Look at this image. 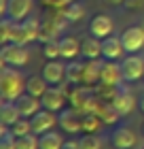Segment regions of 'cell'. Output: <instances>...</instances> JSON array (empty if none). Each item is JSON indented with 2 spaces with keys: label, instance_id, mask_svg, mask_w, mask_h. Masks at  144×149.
<instances>
[{
  "label": "cell",
  "instance_id": "1",
  "mask_svg": "<svg viewBox=\"0 0 144 149\" xmlns=\"http://www.w3.org/2000/svg\"><path fill=\"white\" fill-rule=\"evenodd\" d=\"M25 81L23 74L13 66H2L0 70V96L6 102H15L19 96L25 94Z\"/></svg>",
  "mask_w": 144,
  "mask_h": 149
},
{
  "label": "cell",
  "instance_id": "2",
  "mask_svg": "<svg viewBox=\"0 0 144 149\" xmlns=\"http://www.w3.org/2000/svg\"><path fill=\"white\" fill-rule=\"evenodd\" d=\"M0 62H2V66L19 68V66H25L30 62V51L25 49V45L6 43V45H2V49H0Z\"/></svg>",
  "mask_w": 144,
  "mask_h": 149
},
{
  "label": "cell",
  "instance_id": "3",
  "mask_svg": "<svg viewBox=\"0 0 144 149\" xmlns=\"http://www.w3.org/2000/svg\"><path fill=\"white\" fill-rule=\"evenodd\" d=\"M68 83H59V85H51L47 94L40 100H43V109L47 111H53V113H59L66 109V102H68Z\"/></svg>",
  "mask_w": 144,
  "mask_h": 149
},
{
  "label": "cell",
  "instance_id": "4",
  "mask_svg": "<svg viewBox=\"0 0 144 149\" xmlns=\"http://www.w3.org/2000/svg\"><path fill=\"white\" fill-rule=\"evenodd\" d=\"M57 126L68 134H79L83 132V113H79L76 109L68 107V109L59 111L57 115Z\"/></svg>",
  "mask_w": 144,
  "mask_h": 149
},
{
  "label": "cell",
  "instance_id": "5",
  "mask_svg": "<svg viewBox=\"0 0 144 149\" xmlns=\"http://www.w3.org/2000/svg\"><path fill=\"white\" fill-rule=\"evenodd\" d=\"M123 79L125 81H138L144 79V58H140L138 53H127V58H123L121 62Z\"/></svg>",
  "mask_w": 144,
  "mask_h": 149
},
{
  "label": "cell",
  "instance_id": "6",
  "mask_svg": "<svg viewBox=\"0 0 144 149\" xmlns=\"http://www.w3.org/2000/svg\"><path fill=\"white\" fill-rule=\"evenodd\" d=\"M121 43L125 47V53H138L144 49V26H129L123 30Z\"/></svg>",
  "mask_w": 144,
  "mask_h": 149
},
{
  "label": "cell",
  "instance_id": "7",
  "mask_svg": "<svg viewBox=\"0 0 144 149\" xmlns=\"http://www.w3.org/2000/svg\"><path fill=\"white\" fill-rule=\"evenodd\" d=\"M32 119V132L34 134H45V132H51L53 128L57 126V113H53V111H47V109H40Z\"/></svg>",
  "mask_w": 144,
  "mask_h": 149
},
{
  "label": "cell",
  "instance_id": "8",
  "mask_svg": "<svg viewBox=\"0 0 144 149\" xmlns=\"http://www.w3.org/2000/svg\"><path fill=\"white\" fill-rule=\"evenodd\" d=\"M34 11V0H9L6 6V17L13 19L15 24L25 22Z\"/></svg>",
  "mask_w": 144,
  "mask_h": 149
},
{
  "label": "cell",
  "instance_id": "9",
  "mask_svg": "<svg viewBox=\"0 0 144 149\" xmlns=\"http://www.w3.org/2000/svg\"><path fill=\"white\" fill-rule=\"evenodd\" d=\"M110 143H112L114 149H134L136 143H138V136H136V132L132 128L119 126V128H114L112 134H110Z\"/></svg>",
  "mask_w": 144,
  "mask_h": 149
},
{
  "label": "cell",
  "instance_id": "10",
  "mask_svg": "<svg viewBox=\"0 0 144 149\" xmlns=\"http://www.w3.org/2000/svg\"><path fill=\"white\" fill-rule=\"evenodd\" d=\"M123 79V70L121 66L112 62V60H106V62H102V68H100V83L104 85H112V87H119Z\"/></svg>",
  "mask_w": 144,
  "mask_h": 149
},
{
  "label": "cell",
  "instance_id": "11",
  "mask_svg": "<svg viewBox=\"0 0 144 149\" xmlns=\"http://www.w3.org/2000/svg\"><path fill=\"white\" fill-rule=\"evenodd\" d=\"M112 30H114V24L108 15H95L91 22H89V34L100 38V40L112 36Z\"/></svg>",
  "mask_w": 144,
  "mask_h": 149
},
{
  "label": "cell",
  "instance_id": "12",
  "mask_svg": "<svg viewBox=\"0 0 144 149\" xmlns=\"http://www.w3.org/2000/svg\"><path fill=\"white\" fill-rule=\"evenodd\" d=\"M43 77L49 85H59L66 79V64L57 62V60H47V64L43 66Z\"/></svg>",
  "mask_w": 144,
  "mask_h": 149
},
{
  "label": "cell",
  "instance_id": "13",
  "mask_svg": "<svg viewBox=\"0 0 144 149\" xmlns=\"http://www.w3.org/2000/svg\"><path fill=\"white\" fill-rule=\"evenodd\" d=\"M112 107L116 111H119L121 117H125V115H129L134 109H136V98H134V94L125 90V87H119V92H116V96L112 100Z\"/></svg>",
  "mask_w": 144,
  "mask_h": 149
},
{
  "label": "cell",
  "instance_id": "14",
  "mask_svg": "<svg viewBox=\"0 0 144 149\" xmlns=\"http://www.w3.org/2000/svg\"><path fill=\"white\" fill-rule=\"evenodd\" d=\"M123 53H125V47H123L121 38H116V36H108V38L102 40V58L116 62V60H121V58H123Z\"/></svg>",
  "mask_w": 144,
  "mask_h": 149
},
{
  "label": "cell",
  "instance_id": "15",
  "mask_svg": "<svg viewBox=\"0 0 144 149\" xmlns=\"http://www.w3.org/2000/svg\"><path fill=\"white\" fill-rule=\"evenodd\" d=\"M15 102H17V107H19V111H21L23 117H34V115L43 109V100L36 98V96H30V94L19 96Z\"/></svg>",
  "mask_w": 144,
  "mask_h": 149
},
{
  "label": "cell",
  "instance_id": "16",
  "mask_svg": "<svg viewBox=\"0 0 144 149\" xmlns=\"http://www.w3.org/2000/svg\"><path fill=\"white\" fill-rule=\"evenodd\" d=\"M81 56L85 60H100L102 58V40L95 36H85L81 40Z\"/></svg>",
  "mask_w": 144,
  "mask_h": 149
},
{
  "label": "cell",
  "instance_id": "17",
  "mask_svg": "<svg viewBox=\"0 0 144 149\" xmlns=\"http://www.w3.org/2000/svg\"><path fill=\"white\" fill-rule=\"evenodd\" d=\"M91 87H87V85H74L70 94H68V102H70L72 109H76L79 113H83L85 109V102H87V98L91 96Z\"/></svg>",
  "mask_w": 144,
  "mask_h": 149
},
{
  "label": "cell",
  "instance_id": "18",
  "mask_svg": "<svg viewBox=\"0 0 144 149\" xmlns=\"http://www.w3.org/2000/svg\"><path fill=\"white\" fill-rule=\"evenodd\" d=\"M59 47H61V58L68 60V62H72L81 56V40L76 36H61Z\"/></svg>",
  "mask_w": 144,
  "mask_h": 149
},
{
  "label": "cell",
  "instance_id": "19",
  "mask_svg": "<svg viewBox=\"0 0 144 149\" xmlns=\"http://www.w3.org/2000/svg\"><path fill=\"white\" fill-rule=\"evenodd\" d=\"M23 115L21 111H19L17 102H6V100H2V107H0V124L2 126H13L17 119H21Z\"/></svg>",
  "mask_w": 144,
  "mask_h": 149
},
{
  "label": "cell",
  "instance_id": "20",
  "mask_svg": "<svg viewBox=\"0 0 144 149\" xmlns=\"http://www.w3.org/2000/svg\"><path fill=\"white\" fill-rule=\"evenodd\" d=\"M100 68H102V62H98V60H87L85 70H83V83L81 85H87V87L100 85Z\"/></svg>",
  "mask_w": 144,
  "mask_h": 149
},
{
  "label": "cell",
  "instance_id": "21",
  "mask_svg": "<svg viewBox=\"0 0 144 149\" xmlns=\"http://www.w3.org/2000/svg\"><path fill=\"white\" fill-rule=\"evenodd\" d=\"M47 90H49V83L45 81V77L40 74V77H30L25 81V94H30V96H36V98H43Z\"/></svg>",
  "mask_w": 144,
  "mask_h": 149
},
{
  "label": "cell",
  "instance_id": "22",
  "mask_svg": "<svg viewBox=\"0 0 144 149\" xmlns=\"http://www.w3.org/2000/svg\"><path fill=\"white\" fill-rule=\"evenodd\" d=\"M64 143H66V141L61 139V134L55 132V130L45 132V134H40V136H38L40 149H61V147H64Z\"/></svg>",
  "mask_w": 144,
  "mask_h": 149
},
{
  "label": "cell",
  "instance_id": "23",
  "mask_svg": "<svg viewBox=\"0 0 144 149\" xmlns=\"http://www.w3.org/2000/svg\"><path fill=\"white\" fill-rule=\"evenodd\" d=\"M83 70H85V64L81 62H68L66 64V81L72 85H81L83 83Z\"/></svg>",
  "mask_w": 144,
  "mask_h": 149
},
{
  "label": "cell",
  "instance_id": "24",
  "mask_svg": "<svg viewBox=\"0 0 144 149\" xmlns=\"http://www.w3.org/2000/svg\"><path fill=\"white\" fill-rule=\"evenodd\" d=\"M98 115H100V119L104 121L106 126H112V124H116L119 121V111L112 107V102H102L100 104V109H98Z\"/></svg>",
  "mask_w": 144,
  "mask_h": 149
},
{
  "label": "cell",
  "instance_id": "25",
  "mask_svg": "<svg viewBox=\"0 0 144 149\" xmlns=\"http://www.w3.org/2000/svg\"><path fill=\"white\" fill-rule=\"evenodd\" d=\"M104 121L100 119L98 113H83V132L85 134H95Z\"/></svg>",
  "mask_w": 144,
  "mask_h": 149
},
{
  "label": "cell",
  "instance_id": "26",
  "mask_svg": "<svg viewBox=\"0 0 144 149\" xmlns=\"http://www.w3.org/2000/svg\"><path fill=\"white\" fill-rule=\"evenodd\" d=\"M0 149H17V136L9 126L0 128Z\"/></svg>",
  "mask_w": 144,
  "mask_h": 149
},
{
  "label": "cell",
  "instance_id": "27",
  "mask_svg": "<svg viewBox=\"0 0 144 149\" xmlns=\"http://www.w3.org/2000/svg\"><path fill=\"white\" fill-rule=\"evenodd\" d=\"M83 15H85V6L79 2H70L64 11L66 22H79V19H83Z\"/></svg>",
  "mask_w": 144,
  "mask_h": 149
},
{
  "label": "cell",
  "instance_id": "28",
  "mask_svg": "<svg viewBox=\"0 0 144 149\" xmlns=\"http://www.w3.org/2000/svg\"><path fill=\"white\" fill-rule=\"evenodd\" d=\"M11 130H13V134H15L17 139L25 136V134H32V119H28V117H21V119H17L15 124L11 126Z\"/></svg>",
  "mask_w": 144,
  "mask_h": 149
},
{
  "label": "cell",
  "instance_id": "29",
  "mask_svg": "<svg viewBox=\"0 0 144 149\" xmlns=\"http://www.w3.org/2000/svg\"><path fill=\"white\" fill-rule=\"evenodd\" d=\"M43 56L47 60H57L61 58V47H59V40H45V47H43Z\"/></svg>",
  "mask_w": 144,
  "mask_h": 149
},
{
  "label": "cell",
  "instance_id": "30",
  "mask_svg": "<svg viewBox=\"0 0 144 149\" xmlns=\"http://www.w3.org/2000/svg\"><path fill=\"white\" fill-rule=\"evenodd\" d=\"M13 28H15V22H13V19H9V17H2V24H0V43H2V45L11 43Z\"/></svg>",
  "mask_w": 144,
  "mask_h": 149
},
{
  "label": "cell",
  "instance_id": "31",
  "mask_svg": "<svg viewBox=\"0 0 144 149\" xmlns=\"http://www.w3.org/2000/svg\"><path fill=\"white\" fill-rule=\"evenodd\" d=\"M79 143H81V149H102V139L98 134H83Z\"/></svg>",
  "mask_w": 144,
  "mask_h": 149
},
{
  "label": "cell",
  "instance_id": "32",
  "mask_svg": "<svg viewBox=\"0 0 144 149\" xmlns=\"http://www.w3.org/2000/svg\"><path fill=\"white\" fill-rule=\"evenodd\" d=\"M21 26H23V30L28 32L30 40H36V38L40 36V34H38V32H40V24H38L34 17H28L25 22H21Z\"/></svg>",
  "mask_w": 144,
  "mask_h": 149
},
{
  "label": "cell",
  "instance_id": "33",
  "mask_svg": "<svg viewBox=\"0 0 144 149\" xmlns=\"http://www.w3.org/2000/svg\"><path fill=\"white\" fill-rule=\"evenodd\" d=\"M17 149H40L36 134L32 132V134H25V136L17 139Z\"/></svg>",
  "mask_w": 144,
  "mask_h": 149
},
{
  "label": "cell",
  "instance_id": "34",
  "mask_svg": "<svg viewBox=\"0 0 144 149\" xmlns=\"http://www.w3.org/2000/svg\"><path fill=\"white\" fill-rule=\"evenodd\" d=\"M61 149H81V143H79V141H74V139H70V141H66V143H64Z\"/></svg>",
  "mask_w": 144,
  "mask_h": 149
},
{
  "label": "cell",
  "instance_id": "35",
  "mask_svg": "<svg viewBox=\"0 0 144 149\" xmlns=\"http://www.w3.org/2000/svg\"><path fill=\"white\" fill-rule=\"evenodd\" d=\"M108 2H110V4H114V6H119V4H125L127 0H108Z\"/></svg>",
  "mask_w": 144,
  "mask_h": 149
},
{
  "label": "cell",
  "instance_id": "36",
  "mask_svg": "<svg viewBox=\"0 0 144 149\" xmlns=\"http://www.w3.org/2000/svg\"><path fill=\"white\" fill-rule=\"evenodd\" d=\"M138 104H140V111H144V94L140 96V102H138Z\"/></svg>",
  "mask_w": 144,
  "mask_h": 149
},
{
  "label": "cell",
  "instance_id": "37",
  "mask_svg": "<svg viewBox=\"0 0 144 149\" xmlns=\"http://www.w3.org/2000/svg\"><path fill=\"white\" fill-rule=\"evenodd\" d=\"M142 134H144V124H142Z\"/></svg>",
  "mask_w": 144,
  "mask_h": 149
}]
</instances>
